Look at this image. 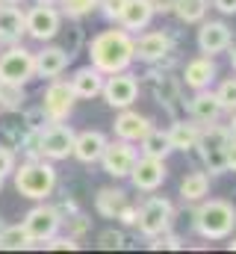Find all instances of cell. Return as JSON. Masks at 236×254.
Wrapping results in <instances>:
<instances>
[{
    "instance_id": "1",
    "label": "cell",
    "mask_w": 236,
    "mask_h": 254,
    "mask_svg": "<svg viewBox=\"0 0 236 254\" xmlns=\"http://www.w3.org/2000/svg\"><path fill=\"white\" fill-rule=\"evenodd\" d=\"M86 51H89V65H95L101 74L127 71L136 63V39L124 27L101 30L98 36H92Z\"/></svg>"
},
{
    "instance_id": "34",
    "label": "cell",
    "mask_w": 236,
    "mask_h": 254,
    "mask_svg": "<svg viewBox=\"0 0 236 254\" xmlns=\"http://www.w3.org/2000/svg\"><path fill=\"white\" fill-rule=\"evenodd\" d=\"M124 243H127L124 234L121 231H113V228L98 237V249H104V252H118V249H124Z\"/></svg>"
},
{
    "instance_id": "31",
    "label": "cell",
    "mask_w": 236,
    "mask_h": 254,
    "mask_svg": "<svg viewBox=\"0 0 236 254\" xmlns=\"http://www.w3.org/2000/svg\"><path fill=\"white\" fill-rule=\"evenodd\" d=\"M27 101V92L24 86H15V83H0V110L6 113H18Z\"/></svg>"
},
{
    "instance_id": "18",
    "label": "cell",
    "mask_w": 236,
    "mask_h": 254,
    "mask_svg": "<svg viewBox=\"0 0 236 254\" xmlns=\"http://www.w3.org/2000/svg\"><path fill=\"white\" fill-rule=\"evenodd\" d=\"M107 142H110V139H107L101 130H80V133L74 136V151H71V157L80 160V163H86V166H92V163L101 160Z\"/></svg>"
},
{
    "instance_id": "32",
    "label": "cell",
    "mask_w": 236,
    "mask_h": 254,
    "mask_svg": "<svg viewBox=\"0 0 236 254\" xmlns=\"http://www.w3.org/2000/svg\"><path fill=\"white\" fill-rule=\"evenodd\" d=\"M95 9H98V0H59L62 18H71V21H80V18L92 15Z\"/></svg>"
},
{
    "instance_id": "11",
    "label": "cell",
    "mask_w": 236,
    "mask_h": 254,
    "mask_svg": "<svg viewBox=\"0 0 236 254\" xmlns=\"http://www.w3.org/2000/svg\"><path fill=\"white\" fill-rule=\"evenodd\" d=\"M107 107L113 110H124V107H133L136 98H139V80L136 74L130 71H116V74H107L104 77V89H101Z\"/></svg>"
},
{
    "instance_id": "10",
    "label": "cell",
    "mask_w": 236,
    "mask_h": 254,
    "mask_svg": "<svg viewBox=\"0 0 236 254\" xmlns=\"http://www.w3.org/2000/svg\"><path fill=\"white\" fill-rule=\"evenodd\" d=\"M74 104H77V95L71 83L54 77L42 95V113L48 116V122H68V116L74 113Z\"/></svg>"
},
{
    "instance_id": "17",
    "label": "cell",
    "mask_w": 236,
    "mask_h": 254,
    "mask_svg": "<svg viewBox=\"0 0 236 254\" xmlns=\"http://www.w3.org/2000/svg\"><path fill=\"white\" fill-rule=\"evenodd\" d=\"M71 51L68 48H59V45H45L42 51H36L33 54V63H36V77H42V80H54L59 77L68 63H71Z\"/></svg>"
},
{
    "instance_id": "19",
    "label": "cell",
    "mask_w": 236,
    "mask_h": 254,
    "mask_svg": "<svg viewBox=\"0 0 236 254\" xmlns=\"http://www.w3.org/2000/svg\"><path fill=\"white\" fill-rule=\"evenodd\" d=\"M216 77H219V68H216L213 57H195L183 68V86H189L192 92L195 89H210Z\"/></svg>"
},
{
    "instance_id": "42",
    "label": "cell",
    "mask_w": 236,
    "mask_h": 254,
    "mask_svg": "<svg viewBox=\"0 0 236 254\" xmlns=\"http://www.w3.org/2000/svg\"><path fill=\"white\" fill-rule=\"evenodd\" d=\"M222 15H236V0H213Z\"/></svg>"
},
{
    "instance_id": "14",
    "label": "cell",
    "mask_w": 236,
    "mask_h": 254,
    "mask_svg": "<svg viewBox=\"0 0 236 254\" xmlns=\"http://www.w3.org/2000/svg\"><path fill=\"white\" fill-rule=\"evenodd\" d=\"M175 54V42L166 30H151L136 39V60L145 65H160Z\"/></svg>"
},
{
    "instance_id": "7",
    "label": "cell",
    "mask_w": 236,
    "mask_h": 254,
    "mask_svg": "<svg viewBox=\"0 0 236 254\" xmlns=\"http://www.w3.org/2000/svg\"><path fill=\"white\" fill-rule=\"evenodd\" d=\"M136 210H139L136 228H139V234L148 237V240L157 237V234H163V231H169L172 222H175V204H172L166 195H151V198L142 201Z\"/></svg>"
},
{
    "instance_id": "36",
    "label": "cell",
    "mask_w": 236,
    "mask_h": 254,
    "mask_svg": "<svg viewBox=\"0 0 236 254\" xmlns=\"http://www.w3.org/2000/svg\"><path fill=\"white\" fill-rule=\"evenodd\" d=\"M18 166V154L9 145H0V178H9Z\"/></svg>"
},
{
    "instance_id": "41",
    "label": "cell",
    "mask_w": 236,
    "mask_h": 254,
    "mask_svg": "<svg viewBox=\"0 0 236 254\" xmlns=\"http://www.w3.org/2000/svg\"><path fill=\"white\" fill-rule=\"evenodd\" d=\"M151 6H154L157 15H169L175 9V0H151Z\"/></svg>"
},
{
    "instance_id": "33",
    "label": "cell",
    "mask_w": 236,
    "mask_h": 254,
    "mask_svg": "<svg viewBox=\"0 0 236 254\" xmlns=\"http://www.w3.org/2000/svg\"><path fill=\"white\" fill-rule=\"evenodd\" d=\"M216 98L222 104V113H236V77H225L219 83Z\"/></svg>"
},
{
    "instance_id": "2",
    "label": "cell",
    "mask_w": 236,
    "mask_h": 254,
    "mask_svg": "<svg viewBox=\"0 0 236 254\" xmlns=\"http://www.w3.org/2000/svg\"><path fill=\"white\" fill-rule=\"evenodd\" d=\"M12 181H15L18 195H24V198H30V201H48V198L57 192L59 175H57V169H54L51 160H45V157H30L27 163L15 166Z\"/></svg>"
},
{
    "instance_id": "26",
    "label": "cell",
    "mask_w": 236,
    "mask_h": 254,
    "mask_svg": "<svg viewBox=\"0 0 236 254\" xmlns=\"http://www.w3.org/2000/svg\"><path fill=\"white\" fill-rule=\"evenodd\" d=\"M124 204H127V192L118 190V187H104V190H98V195H95V210L104 219H116L118 210Z\"/></svg>"
},
{
    "instance_id": "20",
    "label": "cell",
    "mask_w": 236,
    "mask_h": 254,
    "mask_svg": "<svg viewBox=\"0 0 236 254\" xmlns=\"http://www.w3.org/2000/svg\"><path fill=\"white\" fill-rule=\"evenodd\" d=\"M27 36L24 12L15 3H0V45H18Z\"/></svg>"
},
{
    "instance_id": "3",
    "label": "cell",
    "mask_w": 236,
    "mask_h": 254,
    "mask_svg": "<svg viewBox=\"0 0 236 254\" xmlns=\"http://www.w3.org/2000/svg\"><path fill=\"white\" fill-rule=\"evenodd\" d=\"M195 231H198V237H204L210 243L234 237L236 207L225 198H201V204L195 210Z\"/></svg>"
},
{
    "instance_id": "43",
    "label": "cell",
    "mask_w": 236,
    "mask_h": 254,
    "mask_svg": "<svg viewBox=\"0 0 236 254\" xmlns=\"http://www.w3.org/2000/svg\"><path fill=\"white\" fill-rule=\"evenodd\" d=\"M228 172H236V136L228 142Z\"/></svg>"
},
{
    "instance_id": "23",
    "label": "cell",
    "mask_w": 236,
    "mask_h": 254,
    "mask_svg": "<svg viewBox=\"0 0 236 254\" xmlns=\"http://www.w3.org/2000/svg\"><path fill=\"white\" fill-rule=\"evenodd\" d=\"M189 116H192L198 125L219 122L222 104H219L216 92H210V89H195V95H192V101H189Z\"/></svg>"
},
{
    "instance_id": "8",
    "label": "cell",
    "mask_w": 236,
    "mask_h": 254,
    "mask_svg": "<svg viewBox=\"0 0 236 254\" xmlns=\"http://www.w3.org/2000/svg\"><path fill=\"white\" fill-rule=\"evenodd\" d=\"M33 77H36L33 51H27L24 45H9L6 51H0V83L27 86Z\"/></svg>"
},
{
    "instance_id": "5",
    "label": "cell",
    "mask_w": 236,
    "mask_h": 254,
    "mask_svg": "<svg viewBox=\"0 0 236 254\" xmlns=\"http://www.w3.org/2000/svg\"><path fill=\"white\" fill-rule=\"evenodd\" d=\"M74 136L77 130L65 122H48L42 130H36V139H33V148L39 157L59 163V160H68L71 151H74Z\"/></svg>"
},
{
    "instance_id": "35",
    "label": "cell",
    "mask_w": 236,
    "mask_h": 254,
    "mask_svg": "<svg viewBox=\"0 0 236 254\" xmlns=\"http://www.w3.org/2000/svg\"><path fill=\"white\" fill-rule=\"evenodd\" d=\"M124 6H127V0H98L101 15L107 21H116V24H118V18H121V12H124Z\"/></svg>"
},
{
    "instance_id": "6",
    "label": "cell",
    "mask_w": 236,
    "mask_h": 254,
    "mask_svg": "<svg viewBox=\"0 0 236 254\" xmlns=\"http://www.w3.org/2000/svg\"><path fill=\"white\" fill-rule=\"evenodd\" d=\"M62 213H59V207L54 204H36L33 210H27V216L21 219V228L27 231V237H30V249L33 246H45L51 237H57L59 228H62Z\"/></svg>"
},
{
    "instance_id": "46",
    "label": "cell",
    "mask_w": 236,
    "mask_h": 254,
    "mask_svg": "<svg viewBox=\"0 0 236 254\" xmlns=\"http://www.w3.org/2000/svg\"><path fill=\"white\" fill-rule=\"evenodd\" d=\"M228 249H231V252H236V237H234V243H228Z\"/></svg>"
},
{
    "instance_id": "29",
    "label": "cell",
    "mask_w": 236,
    "mask_h": 254,
    "mask_svg": "<svg viewBox=\"0 0 236 254\" xmlns=\"http://www.w3.org/2000/svg\"><path fill=\"white\" fill-rule=\"evenodd\" d=\"M207 6H210V0H175L172 12L183 24H201L204 15H207Z\"/></svg>"
},
{
    "instance_id": "45",
    "label": "cell",
    "mask_w": 236,
    "mask_h": 254,
    "mask_svg": "<svg viewBox=\"0 0 236 254\" xmlns=\"http://www.w3.org/2000/svg\"><path fill=\"white\" fill-rule=\"evenodd\" d=\"M228 130H231V136H236V113H231V125H228Z\"/></svg>"
},
{
    "instance_id": "37",
    "label": "cell",
    "mask_w": 236,
    "mask_h": 254,
    "mask_svg": "<svg viewBox=\"0 0 236 254\" xmlns=\"http://www.w3.org/2000/svg\"><path fill=\"white\" fill-rule=\"evenodd\" d=\"M151 249H183V240H180L177 234H169V231H163V234L151 237Z\"/></svg>"
},
{
    "instance_id": "44",
    "label": "cell",
    "mask_w": 236,
    "mask_h": 254,
    "mask_svg": "<svg viewBox=\"0 0 236 254\" xmlns=\"http://www.w3.org/2000/svg\"><path fill=\"white\" fill-rule=\"evenodd\" d=\"M228 51H231V68L236 71V45H234V42H231V48H228Z\"/></svg>"
},
{
    "instance_id": "47",
    "label": "cell",
    "mask_w": 236,
    "mask_h": 254,
    "mask_svg": "<svg viewBox=\"0 0 236 254\" xmlns=\"http://www.w3.org/2000/svg\"><path fill=\"white\" fill-rule=\"evenodd\" d=\"M36 3H54V6H57L59 0H36Z\"/></svg>"
},
{
    "instance_id": "22",
    "label": "cell",
    "mask_w": 236,
    "mask_h": 254,
    "mask_svg": "<svg viewBox=\"0 0 236 254\" xmlns=\"http://www.w3.org/2000/svg\"><path fill=\"white\" fill-rule=\"evenodd\" d=\"M154 6L151 0H127L121 18H118V27H124L127 33H139V30H148L151 21H154Z\"/></svg>"
},
{
    "instance_id": "49",
    "label": "cell",
    "mask_w": 236,
    "mask_h": 254,
    "mask_svg": "<svg viewBox=\"0 0 236 254\" xmlns=\"http://www.w3.org/2000/svg\"><path fill=\"white\" fill-rule=\"evenodd\" d=\"M3 181H6V178H0V190H3Z\"/></svg>"
},
{
    "instance_id": "16",
    "label": "cell",
    "mask_w": 236,
    "mask_h": 254,
    "mask_svg": "<svg viewBox=\"0 0 236 254\" xmlns=\"http://www.w3.org/2000/svg\"><path fill=\"white\" fill-rule=\"evenodd\" d=\"M154 127V122L145 116V113H139V110H133V107H124V110H118L116 122H113V130H116L118 139H127V142H142L145 139V133Z\"/></svg>"
},
{
    "instance_id": "28",
    "label": "cell",
    "mask_w": 236,
    "mask_h": 254,
    "mask_svg": "<svg viewBox=\"0 0 236 254\" xmlns=\"http://www.w3.org/2000/svg\"><path fill=\"white\" fill-rule=\"evenodd\" d=\"M210 195V175L207 172H192L180 184V198L183 201H201Z\"/></svg>"
},
{
    "instance_id": "12",
    "label": "cell",
    "mask_w": 236,
    "mask_h": 254,
    "mask_svg": "<svg viewBox=\"0 0 236 254\" xmlns=\"http://www.w3.org/2000/svg\"><path fill=\"white\" fill-rule=\"evenodd\" d=\"M136 157H139V151L133 148V142H127V139H113V142H107V148H104V154H101V166H104V172L110 175V178H116V181H124L127 175H130V169H133V163H136Z\"/></svg>"
},
{
    "instance_id": "25",
    "label": "cell",
    "mask_w": 236,
    "mask_h": 254,
    "mask_svg": "<svg viewBox=\"0 0 236 254\" xmlns=\"http://www.w3.org/2000/svg\"><path fill=\"white\" fill-rule=\"evenodd\" d=\"M198 136H201V125L192 119V122H186V119H175V125L169 127V142H172V151H195V142H198Z\"/></svg>"
},
{
    "instance_id": "21",
    "label": "cell",
    "mask_w": 236,
    "mask_h": 254,
    "mask_svg": "<svg viewBox=\"0 0 236 254\" xmlns=\"http://www.w3.org/2000/svg\"><path fill=\"white\" fill-rule=\"evenodd\" d=\"M104 77H107V74H101L95 65H83V68H77V71L71 74L68 83H71V89H74L77 98L92 101V98L101 95V89H104Z\"/></svg>"
},
{
    "instance_id": "39",
    "label": "cell",
    "mask_w": 236,
    "mask_h": 254,
    "mask_svg": "<svg viewBox=\"0 0 236 254\" xmlns=\"http://www.w3.org/2000/svg\"><path fill=\"white\" fill-rule=\"evenodd\" d=\"M89 228H92V219H86L83 213H77L74 219H68V234H71L74 240H80V237H83Z\"/></svg>"
},
{
    "instance_id": "40",
    "label": "cell",
    "mask_w": 236,
    "mask_h": 254,
    "mask_svg": "<svg viewBox=\"0 0 236 254\" xmlns=\"http://www.w3.org/2000/svg\"><path fill=\"white\" fill-rule=\"evenodd\" d=\"M136 216H139V210H136V207H130V204H124V207H121V210H118V222H121V225H127V228H136Z\"/></svg>"
},
{
    "instance_id": "38",
    "label": "cell",
    "mask_w": 236,
    "mask_h": 254,
    "mask_svg": "<svg viewBox=\"0 0 236 254\" xmlns=\"http://www.w3.org/2000/svg\"><path fill=\"white\" fill-rule=\"evenodd\" d=\"M45 246L54 249V252H77V249H80V240H74L71 234H68V237H59L57 234V237H51Z\"/></svg>"
},
{
    "instance_id": "48",
    "label": "cell",
    "mask_w": 236,
    "mask_h": 254,
    "mask_svg": "<svg viewBox=\"0 0 236 254\" xmlns=\"http://www.w3.org/2000/svg\"><path fill=\"white\" fill-rule=\"evenodd\" d=\"M3 3H21V0H3Z\"/></svg>"
},
{
    "instance_id": "4",
    "label": "cell",
    "mask_w": 236,
    "mask_h": 254,
    "mask_svg": "<svg viewBox=\"0 0 236 254\" xmlns=\"http://www.w3.org/2000/svg\"><path fill=\"white\" fill-rule=\"evenodd\" d=\"M228 142H231V130L225 125H219V122L201 125V136L195 142V151H198V157L210 175L228 172Z\"/></svg>"
},
{
    "instance_id": "30",
    "label": "cell",
    "mask_w": 236,
    "mask_h": 254,
    "mask_svg": "<svg viewBox=\"0 0 236 254\" xmlns=\"http://www.w3.org/2000/svg\"><path fill=\"white\" fill-rule=\"evenodd\" d=\"M0 249L6 252H21V249H30V237L21 225H3L0 231Z\"/></svg>"
},
{
    "instance_id": "27",
    "label": "cell",
    "mask_w": 236,
    "mask_h": 254,
    "mask_svg": "<svg viewBox=\"0 0 236 254\" xmlns=\"http://www.w3.org/2000/svg\"><path fill=\"white\" fill-rule=\"evenodd\" d=\"M139 145H142V154H145V157H157V160H166V157L172 154L169 130H157V127H151Z\"/></svg>"
},
{
    "instance_id": "9",
    "label": "cell",
    "mask_w": 236,
    "mask_h": 254,
    "mask_svg": "<svg viewBox=\"0 0 236 254\" xmlns=\"http://www.w3.org/2000/svg\"><path fill=\"white\" fill-rule=\"evenodd\" d=\"M24 24H27V36L45 45L57 39V33L62 30V12L54 3H36L30 12H24Z\"/></svg>"
},
{
    "instance_id": "24",
    "label": "cell",
    "mask_w": 236,
    "mask_h": 254,
    "mask_svg": "<svg viewBox=\"0 0 236 254\" xmlns=\"http://www.w3.org/2000/svg\"><path fill=\"white\" fill-rule=\"evenodd\" d=\"M148 77H154V95H157V101L172 116H177V110H180V83L172 74H157V71H151Z\"/></svg>"
},
{
    "instance_id": "13",
    "label": "cell",
    "mask_w": 236,
    "mask_h": 254,
    "mask_svg": "<svg viewBox=\"0 0 236 254\" xmlns=\"http://www.w3.org/2000/svg\"><path fill=\"white\" fill-rule=\"evenodd\" d=\"M127 178H130V184L139 192H157L166 184V178H169V166H166V160L142 154V157H136V163H133Z\"/></svg>"
},
{
    "instance_id": "15",
    "label": "cell",
    "mask_w": 236,
    "mask_h": 254,
    "mask_svg": "<svg viewBox=\"0 0 236 254\" xmlns=\"http://www.w3.org/2000/svg\"><path fill=\"white\" fill-rule=\"evenodd\" d=\"M234 42V30L225 24V21H201V30H198V51L204 57H216V54H225Z\"/></svg>"
}]
</instances>
